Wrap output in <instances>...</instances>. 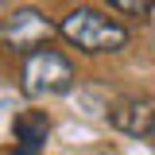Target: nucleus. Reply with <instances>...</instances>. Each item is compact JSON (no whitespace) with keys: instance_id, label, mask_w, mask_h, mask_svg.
<instances>
[{"instance_id":"f03ea898","label":"nucleus","mask_w":155,"mask_h":155,"mask_svg":"<svg viewBox=\"0 0 155 155\" xmlns=\"http://www.w3.org/2000/svg\"><path fill=\"white\" fill-rule=\"evenodd\" d=\"M70 85H74V66L54 47L31 51V54L23 58V66H19V89L27 97H35V101L62 97V93H70Z\"/></svg>"},{"instance_id":"7ed1b4c3","label":"nucleus","mask_w":155,"mask_h":155,"mask_svg":"<svg viewBox=\"0 0 155 155\" xmlns=\"http://www.w3.org/2000/svg\"><path fill=\"white\" fill-rule=\"evenodd\" d=\"M51 35H54V23L43 16L39 8H16L12 16H4L0 23V39L8 51H19V54H31L39 47H51Z\"/></svg>"},{"instance_id":"39448f33","label":"nucleus","mask_w":155,"mask_h":155,"mask_svg":"<svg viewBox=\"0 0 155 155\" xmlns=\"http://www.w3.org/2000/svg\"><path fill=\"white\" fill-rule=\"evenodd\" d=\"M12 132H16V151L12 155H39L47 147L51 120H47V113H23V116H16Z\"/></svg>"},{"instance_id":"20e7f679","label":"nucleus","mask_w":155,"mask_h":155,"mask_svg":"<svg viewBox=\"0 0 155 155\" xmlns=\"http://www.w3.org/2000/svg\"><path fill=\"white\" fill-rule=\"evenodd\" d=\"M109 124L124 136H143L155 128V105L147 97H116L109 105Z\"/></svg>"},{"instance_id":"f257e3e1","label":"nucleus","mask_w":155,"mask_h":155,"mask_svg":"<svg viewBox=\"0 0 155 155\" xmlns=\"http://www.w3.org/2000/svg\"><path fill=\"white\" fill-rule=\"evenodd\" d=\"M58 31L62 39L78 47L81 54H116V51H124L128 47V27L120 23V19L105 16V12H97V8H70L62 23H58Z\"/></svg>"},{"instance_id":"6e6552de","label":"nucleus","mask_w":155,"mask_h":155,"mask_svg":"<svg viewBox=\"0 0 155 155\" xmlns=\"http://www.w3.org/2000/svg\"><path fill=\"white\" fill-rule=\"evenodd\" d=\"M0 4H4V0H0Z\"/></svg>"},{"instance_id":"423d86ee","label":"nucleus","mask_w":155,"mask_h":155,"mask_svg":"<svg viewBox=\"0 0 155 155\" xmlns=\"http://www.w3.org/2000/svg\"><path fill=\"white\" fill-rule=\"evenodd\" d=\"M105 4L120 16H132V19H147L155 12V0H105Z\"/></svg>"},{"instance_id":"0eeeda50","label":"nucleus","mask_w":155,"mask_h":155,"mask_svg":"<svg viewBox=\"0 0 155 155\" xmlns=\"http://www.w3.org/2000/svg\"><path fill=\"white\" fill-rule=\"evenodd\" d=\"M147 140H151V147H155V128H151V132H147Z\"/></svg>"}]
</instances>
